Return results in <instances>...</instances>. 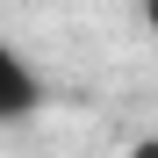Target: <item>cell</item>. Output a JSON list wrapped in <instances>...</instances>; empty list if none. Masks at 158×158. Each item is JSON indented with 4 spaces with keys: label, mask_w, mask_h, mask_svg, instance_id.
<instances>
[{
    "label": "cell",
    "mask_w": 158,
    "mask_h": 158,
    "mask_svg": "<svg viewBox=\"0 0 158 158\" xmlns=\"http://www.w3.org/2000/svg\"><path fill=\"white\" fill-rule=\"evenodd\" d=\"M36 101H43V79H36V65L22 58L7 36H0V129H7V122H22Z\"/></svg>",
    "instance_id": "cell-1"
},
{
    "label": "cell",
    "mask_w": 158,
    "mask_h": 158,
    "mask_svg": "<svg viewBox=\"0 0 158 158\" xmlns=\"http://www.w3.org/2000/svg\"><path fill=\"white\" fill-rule=\"evenodd\" d=\"M144 15H151V29H158V0H144Z\"/></svg>",
    "instance_id": "cell-3"
},
{
    "label": "cell",
    "mask_w": 158,
    "mask_h": 158,
    "mask_svg": "<svg viewBox=\"0 0 158 158\" xmlns=\"http://www.w3.org/2000/svg\"><path fill=\"white\" fill-rule=\"evenodd\" d=\"M129 158H158V137H144V144H137V151H129Z\"/></svg>",
    "instance_id": "cell-2"
}]
</instances>
